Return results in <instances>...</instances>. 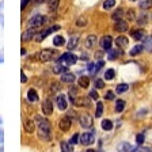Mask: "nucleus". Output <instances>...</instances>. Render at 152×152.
<instances>
[{
	"mask_svg": "<svg viewBox=\"0 0 152 152\" xmlns=\"http://www.w3.org/2000/svg\"><path fill=\"white\" fill-rule=\"evenodd\" d=\"M114 76H115V71L111 69V68L104 72V79H106V80H113Z\"/></svg>",
	"mask_w": 152,
	"mask_h": 152,
	"instance_id": "c9c22d12",
	"label": "nucleus"
},
{
	"mask_svg": "<svg viewBox=\"0 0 152 152\" xmlns=\"http://www.w3.org/2000/svg\"><path fill=\"white\" fill-rule=\"evenodd\" d=\"M23 129H25L27 133H33L35 129L34 121H33L31 118H25V120H23Z\"/></svg>",
	"mask_w": 152,
	"mask_h": 152,
	"instance_id": "ddd939ff",
	"label": "nucleus"
},
{
	"mask_svg": "<svg viewBox=\"0 0 152 152\" xmlns=\"http://www.w3.org/2000/svg\"><path fill=\"white\" fill-rule=\"evenodd\" d=\"M88 72L95 73V64H88Z\"/></svg>",
	"mask_w": 152,
	"mask_h": 152,
	"instance_id": "603ef678",
	"label": "nucleus"
},
{
	"mask_svg": "<svg viewBox=\"0 0 152 152\" xmlns=\"http://www.w3.org/2000/svg\"><path fill=\"white\" fill-rule=\"evenodd\" d=\"M27 101L28 102H33V103L38 101V92L35 91L34 88H30L27 91Z\"/></svg>",
	"mask_w": 152,
	"mask_h": 152,
	"instance_id": "4be33fe9",
	"label": "nucleus"
},
{
	"mask_svg": "<svg viewBox=\"0 0 152 152\" xmlns=\"http://www.w3.org/2000/svg\"><path fill=\"white\" fill-rule=\"evenodd\" d=\"M77 84H79V87H82V88H87L90 86L88 76H80L79 79H77Z\"/></svg>",
	"mask_w": 152,
	"mask_h": 152,
	"instance_id": "b1692460",
	"label": "nucleus"
},
{
	"mask_svg": "<svg viewBox=\"0 0 152 152\" xmlns=\"http://www.w3.org/2000/svg\"><path fill=\"white\" fill-rule=\"evenodd\" d=\"M139 6H140V8H142V10H148L152 7V0H140Z\"/></svg>",
	"mask_w": 152,
	"mask_h": 152,
	"instance_id": "473e14b6",
	"label": "nucleus"
},
{
	"mask_svg": "<svg viewBox=\"0 0 152 152\" xmlns=\"http://www.w3.org/2000/svg\"><path fill=\"white\" fill-rule=\"evenodd\" d=\"M94 141H95V137L92 132H84L80 136V142L83 145H91V144H94Z\"/></svg>",
	"mask_w": 152,
	"mask_h": 152,
	"instance_id": "423d86ee",
	"label": "nucleus"
},
{
	"mask_svg": "<svg viewBox=\"0 0 152 152\" xmlns=\"http://www.w3.org/2000/svg\"><path fill=\"white\" fill-rule=\"evenodd\" d=\"M56 103H57V107L60 109V110H66L68 107V101H66V96L64 94H60L56 98Z\"/></svg>",
	"mask_w": 152,
	"mask_h": 152,
	"instance_id": "9d476101",
	"label": "nucleus"
},
{
	"mask_svg": "<svg viewBox=\"0 0 152 152\" xmlns=\"http://www.w3.org/2000/svg\"><path fill=\"white\" fill-rule=\"evenodd\" d=\"M41 110L45 115H50V114L53 113V103H52L50 99H45V101L42 102Z\"/></svg>",
	"mask_w": 152,
	"mask_h": 152,
	"instance_id": "1a4fd4ad",
	"label": "nucleus"
},
{
	"mask_svg": "<svg viewBox=\"0 0 152 152\" xmlns=\"http://www.w3.org/2000/svg\"><path fill=\"white\" fill-rule=\"evenodd\" d=\"M128 28H129V26H128V22H125V20H117L115 22V25H114V30L117 33H124L126 31Z\"/></svg>",
	"mask_w": 152,
	"mask_h": 152,
	"instance_id": "4468645a",
	"label": "nucleus"
},
{
	"mask_svg": "<svg viewBox=\"0 0 152 152\" xmlns=\"http://www.w3.org/2000/svg\"><path fill=\"white\" fill-rule=\"evenodd\" d=\"M4 61V58H3V50L0 52V63H3Z\"/></svg>",
	"mask_w": 152,
	"mask_h": 152,
	"instance_id": "13d9d810",
	"label": "nucleus"
},
{
	"mask_svg": "<svg viewBox=\"0 0 152 152\" xmlns=\"http://www.w3.org/2000/svg\"><path fill=\"white\" fill-rule=\"evenodd\" d=\"M71 125H72V121H71L69 117H63L60 121H58V128L63 132H68L71 129Z\"/></svg>",
	"mask_w": 152,
	"mask_h": 152,
	"instance_id": "6e6552de",
	"label": "nucleus"
},
{
	"mask_svg": "<svg viewBox=\"0 0 152 152\" xmlns=\"http://www.w3.org/2000/svg\"><path fill=\"white\" fill-rule=\"evenodd\" d=\"M57 52L53 49H44V50L38 52L37 53V60L41 61V63H48V61H52L53 58H56Z\"/></svg>",
	"mask_w": 152,
	"mask_h": 152,
	"instance_id": "f03ea898",
	"label": "nucleus"
},
{
	"mask_svg": "<svg viewBox=\"0 0 152 152\" xmlns=\"http://www.w3.org/2000/svg\"><path fill=\"white\" fill-rule=\"evenodd\" d=\"M61 152H73V145L69 141L61 142Z\"/></svg>",
	"mask_w": 152,
	"mask_h": 152,
	"instance_id": "a878e982",
	"label": "nucleus"
},
{
	"mask_svg": "<svg viewBox=\"0 0 152 152\" xmlns=\"http://www.w3.org/2000/svg\"><path fill=\"white\" fill-rule=\"evenodd\" d=\"M133 152H152V148L144 147V145H139V147H134V151Z\"/></svg>",
	"mask_w": 152,
	"mask_h": 152,
	"instance_id": "58836bf2",
	"label": "nucleus"
},
{
	"mask_svg": "<svg viewBox=\"0 0 152 152\" xmlns=\"http://www.w3.org/2000/svg\"><path fill=\"white\" fill-rule=\"evenodd\" d=\"M128 19H129V20L134 19V10H129V11H128Z\"/></svg>",
	"mask_w": 152,
	"mask_h": 152,
	"instance_id": "09e8293b",
	"label": "nucleus"
},
{
	"mask_svg": "<svg viewBox=\"0 0 152 152\" xmlns=\"http://www.w3.org/2000/svg\"><path fill=\"white\" fill-rule=\"evenodd\" d=\"M37 35V31H35L34 27H28L25 33L22 34V41L23 42H27V41H31L33 38H35Z\"/></svg>",
	"mask_w": 152,
	"mask_h": 152,
	"instance_id": "9b49d317",
	"label": "nucleus"
},
{
	"mask_svg": "<svg viewBox=\"0 0 152 152\" xmlns=\"http://www.w3.org/2000/svg\"><path fill=\"white\" fill-rule=\"evenodd\" d=\"M117 151L118 152H133L134 151V147H133L132 144H129V142L124 141L117 145Z\"/></svg>",
	"mask_w": 152,
	"mask_h": 152,
	"instance_id": "2eb2a0df",
	"label": "nucleus"
},
{
	"mask_svg": "<svg viewBox=\"0 0 152 152\" xmlns=\"http://www.w3.org/2000/svg\"><path fill=\"white\" fill-rule=\"evenodd\" d=\"M20 82H22V83L27 82V77H26V75H25V72H23V71L20 72Z\"/></svg>",
	"mask_w": 152,
	"mask_h": 152,
	"instance_id": "864d4df0",
	"label": "nucleus"
},
{
	"mask_svg": "<svg viewBox=\"0 0 152 152\" xmlns=\"http://www.w3.org/2000/svg\"><path fill=\"white\" fill-rule=\"evenodd\" d=\"M128 88H129V86L126 83H121V84L117 86V88H115V92L117 94H124V92H126Z\"/></svg>",
	"mask_w": 152,
	"mask_h": 152,
	"instance_id": "7c9ffc66",
	"label": "nucleus"
},
{
	"mask_svg": "<svg viewBox=\"0 0 152 152\" xmlns=\"http://www.w3.org/2000/svg\"><path fill=\"white\" fill-rule=\"evenodd\" d=\"M53 44H54V46H63L65 44V39H64L63 35H54Z\"/></svg>",
	"mask_w": 152,
	"mask_h": 152,
	"instance_id": "c85d7f7f",
	"label": "nucleus"
},
{
	"mask_svg": "<svg viewBox=\"0 0 152 152\" xmlns=\"http://www.w3.org/2000/svg\"><path fill=\"white\" fill-rule=\"evenodd\" d=\"M30 1H31V0H22V3H20V10H25Z\"/></svg>",
	"mask_w": 152,
	"mask_h": 152,
	"instance_id": "8fccbe9b",
	"label": "nucleus"
},
{
	"mask_svg": "<svg viewBox=\"0 0 152 152\" xmlns=\"http://www.w3.org/2000/svg\"><path fill=\"white\" fill-rule=\"evenodd\" d=\"M107 57H109V60H115L118 56H121L122 54V50H121L120 48L118 49H110V50H107Z\"/></svg>",
	"mask_w": 152,
	"mask_h": 152,
	"instance_id": "412c9836",
	"label": "nucleus"
},
{
	"mask_svg": "<svg viewBox=\"0 0 152 152\" xmlns=\"http://www.w3.org/2000/svg\"><path fill=\"white\" fill-rule=\"evenodd\" d=\"M103 65H104V63H103L102 60H99L98 63L95 64V72H98V71H101V69H102V66H103Z\"/></svg>",
	"mask_w": 152,
	"mask_h": 152,
	"instance_id": "a18cd8bd",
	"label": "nucleus"
},
{
	"mask_svg": "<svg viewBox=\"0 0 152 152\" xmlns=\"http://www.w3.org/2000/svg\"><path fill=\"white\" fill-rule=\"evenodd\" d=\"M115 6V0H104L103 3V8L104 10H110Z\"/></svg>",
	"mask_w": 152,
	"mask_h": 152,
	"instance_id": "4c0bfd02",
	"label": "nucleus"
},
{
	"mask_svg": "<svg viewBox=\"0 0 152 152\" xmlns=\"http://www.w3.org/2000/svg\"><path fill=\"white\" fill-rule=\"evenodd\" d=\"M102 56H103V53H102V52H96V53H95V57H96V58H99V60L102 58Z\"/></svg>",
	"mask_w": 152,
	"mask_h": 152,
	"instance_id": "6e6d98bb",
	"label": "nucleus"
},
{
	"mask_svg": "<svg viewBox=\"0 0 152 152\" xmlns=\"http://www.w3.org/2000/svg\"><path fill=\"white\" fill-rule=\"evenodd\" d=\"M3 141H4V132L3 129H0V144H3Z\"/></svg>",
	"mask_w": 152,
	"mask_h": 152,
	"instance_id": "5fc2aeb1",
	"label": "nucleus"
},
{
	"mask_svg": "<svg viewBox=\"0 0 152 152\" xmlns=\"http://www.w3.org/2000/svg\"><path fill=\"white\" fill-rule=\"evenodd\" d=\"M130 34H132L133 39H136V41H141V39L145 38V33L142 31V30H133Z\"/></svg>",
	"mask_w": 152,
	"mask_h": 152,
	"instance_id": "5701e85b",
	"label": "nucleus"
},
{
	"mask_svg": "<svg viewBox=\"0 0 152 152\" xmlns=\"http://www.w3.org/2000/svg\"><path fill=\"white\" fill-rule=\"evenodd\" d=\"M44 0H35V3H42Z\"/></svg>",
	"mask_w": 152,
	"mask_h": 152,
	"instance_id": "052dcab7",
	"label": "nucleus"
},
{
	"mask_svg": "<svg viewBox=\"0 0 152 152\" xmlns=\"http://www.w3.org/2000/svg\"><path fill=\"white\" fill-rule=\"evenodd\" d=\"M57 30H60V26H52V27L45 28V30H42V31L37 33V35H35V41H37V42H42L45 38L48 37V35H50L52 33L57 31Z\"/></svg>",
	"mask_w": 152,
	"mask_h": 152,
	"instance_id": "20e7f679",
	"label": "nucleus"
},
{
	"mask_svg": "<svg viewBox=\"0 0 152 152\" xmlns=\"http://www.w3.org/2000/svg\"><path fill=\"white\" fill-rule=\"evenodd\" d=\"M3 10H4V1H0V26H4V16H3Z\"/></svg>",
	"mask_w": 152,
	"mask_h": 152,
	"instance_id": "ea45409f",
	"label": "nucleus"
},
{
	"mask_svg": "<svg viewBox=\"0 0 152 152\" xmlns=\"http://www.w3.org/2000/svg\"><path fill=\"white\" fill-rule=\"evenodd\" d=\"M87 25V19L83 18V16H80L77 20H76V26H79V27H83V26Z\"/></svg>",
	"mask_w": 152,
	"mask_h": 152,
	"instance_id": "a19ab883",
	"label": "nucleus"
},
{
	"mask_svg": "<svg viewBox=\"0 0 152 152\" xmlns=\"http://www.w3.org/2000/svg\"><path fill=\"white\" fill-rule=\"evenodd\" d=\"M128 44H129V39H128L125 35H118L117 38H115V45H117L118 48H126Z\"/></svg>",
	"mask_w": 152,
	"mask_h": 152,
	"instance_id": "a211bd4d",
	"label": "nucleus"
},
{
	"mask_svg": "<svg viewBox=\"0 0 152 152\" xmlns=\"http://www.w3.org/2000/svg\"><path fill=\"white\" fill-rule=\"evenodd\" d=\"M137 23H139V25H145L147 23V14H141V15L139 16V19H137Z\"/></svg>",
	"mask_w": 152,
	"mask_h": 152,
	"instance_id": "79ce46f5",
	"label": "nucleus"
},
{
	"mask_svg": "<svg viewBox=\"0 0 152 152\" xmlns=\"http://www.w3.org/2000/svg\"><path fill=\"white\" fill-rule=\"evenodd\" d=\"M136 140H137V144H142L144 140H145V136H144V134H137Z\"/></svg>",
	"mask_w": 152,
	"mask_h": 152,
	"instance_id": "de8ad7c7",
	"label": "nucleus"
},
{
	"mask_svg": "<svg viewBox=\"0 0 152 152\" xmlns=\"http://www.w3.org/2000/svg\"><path fill=\"white\" fill-rule=\"evenodd\" d=\"M75 106H90V99L87 96H82V98H75L72 101Z\"/></svg>",
	"mask_w": 152,
	"mask_h": 152,
	"instance_id": "6ab92c4d",
	"label": "nucleus"
},
{
	"mask_svg": "<svg viewBox=\"0 0 152 152\" xmlns=\"http://www.w3.org/2000/svg\"><path fill=\"white\" fill-rule=\"evenodd\" d=\"M52 90H53V91H57V90H58V84H57V83H53V84H52Z\"/></svg>",
	"mask_w": 152,
	"mask_h": 152,
	"instance_id": "4d7b16f0",
	"label": "nucleus"
},
{
	"mask_svg": "<svg viewBox=\"0 0 152 152\" xmlns=\"http://www.w3.org/2000/svg\"><path fill=\"white\" fill-rule=\"evenodd\" d=\"M144 50V45H136L134 48H132L130 49V52H129V54L132 57H134V56H139V54H141V52Z\"/></svg>",
	"mask_w": 152,
	"mask_h": 152,
	"instance_id": "393cba45",
	"label": "nucleus"
},
{
	"mask_svg": "<svg viewBox=\"0 0 152 152\" xmlns=\"http://www.w3.org/2000/svg\"><path fill=\"white\" fill-rule=\"evenodd\" d=\"M142 45H144V49H145L147 52H149V53H151V52H152V37H147Z\"/></svg>",
	"mask_w": 152,
	"mask_h": 152,
	"instance_id": "2f4dec72",
	"label": "nucleus"
},
{
	"mask_svg": "<svg viewBox=\"0 0 152 152\" xmlns=\"http://www.w3.org/2000/svg\"><path fill=\"white\" fill-rule=\"evenodd\" d=\"M79 122L83 128H86V129L92 126V120H91V117H90L88 114H83V115H80Z\"/></svg>",
	"mask_w": 152,
	"mask_h": 152,
	"instance_id": "f8f14e48",
	"label": "nucleus"
},
{
	"mask_svg": "<svg viewBox=\"0 0 152 152\" xmlns=\"http://www.w3.org/2000/svg\"><path fill=\"white\" fill-rule=\"evenodd\" d=\"M61 82L71 84V83L75 82V75H73L72 72H68V71H66V72L61 73Z\"/></svg>",
	"mask_w": 152,
	"mask_h": 152,
	"instance_id": "dca6fc26",
	"label": "nucleus"
},
{
	"mask_svg": "<svg viewBox=\"0 0 152 152\" xmlns=\"http://www.w3.org/2000/svg\"><path fill=\"white\" fill-rule=\"evenodd\" d=\"M90 98H91V99H95V101H96V99L99 98L98 94H96V91H94V90H92V91L90 92Z\"/></svg>",
	"mask_w": 152,
	"mask_h": 152,
	"instance_id": "3c124183",
	"label": "nucleus"
},
{
	"mask_svg": "<svg viewBox=\"0 0 152 152\" xmlns=\"http://www.w3.org/2000/svg\"><path fill=\"white\" fill-rule=\"evenodd\" d=\"M87 152H95V151H91V149H90V151H87Z\"/></svg>",
	"mask_w": 152,
	"mask_h": 152,
	"instance_id": "0e129e2a",
	"label": "nucleus"
},
{
	"mask_svg": "<svg viewBox=\"0 0 152 152\" xmlns=\"http://www.w3.org/2000/svg\"><path fill=\"white\" fill-rule=\"evenodd\" d=\"M111 44H113V38L110 35H104V37L101 38V41H99V45H101V48L103 50H110Z\"/></svg>",
	"mask_w": 152,
	"mask_h": 152,
	"instance_id": "0eeeda50",
	"label": "nucleus"
},
{
	"mask_svg": "<svg viewBox=\"0 0 152 152\" xmlns=\"http://www.w3.org/2000/svg\"><path fill=\"white\" fill-rule=\"evenodd\" d=\"M20 54H22V56H25V54H26V49H22V50H20Z\"/></svg>",
	"mask_w": 152,
	"mask_h": 152,
	"instance_id": "bf43d9fd",
	"label": "nucleus"
},
{
	"mask_svg": "<svg viewBox=\"0 0 152 152\" xmlns=\"http://www.w3.org/2000/svg\"><path fill=\"white\" fill-rule=\"evenodd\" d=\"M101 125H102V129H103V130H107V132L113 129V122H111V120H103Z\"/></svg>",
	"mask_w": 152,
	"mask_h": 152,
	"instance_id": "c756f323",
	"label": "nucleus"
},
{
	"mask_svg": "<svg viewBox=\"0 0 152 152\" xmlns=\"http://www.w3.org/2000/svg\"><path fill=\"white\" fill-rule=\"evenodd\" d=\"M35 122L38 126V137L42 141H50L52 139V126L46 118H42L41 115L35 117Z\"/></svg>",
	"mask_w": 152,
	"mask_h": 152,
	"instance_id": "f257e3e1",
	"label": "nucleus"
},
{
	"mask_svg": "<svg viewBox=\"0 0 152 152\" xmlns=\"http://www.w3.org/2000/svg\"><path fill=\"white\" fill-rule=\"evenodd\" d=\"M0 152H4V148H3V147H1V148H0Z\"/></svg>",
	"mask_w": 152,
	"mask_h": 152,
	"instance_id": "680f3d73",
	"label": "nucleus"
},
{
	"mask_svg": "<svg viewBox=\"0 0 152 152\" xmlns=\"http://www.w3.org/2000/svg\"><path fill=\"white\" fill-rule=\"evenodd\" d=\"M124 109H125V101H122V99L117 101V103H115V111L121 113V111H124Z\"/></svg>",
	"mask_w": 152,
	"mask_h": 152,
	"instance_id": "f704fd0d",
	"label": "nucleus"
},
{
	"mask_svg": "<svg viewBox=\"0 0 152 152\" xmlns=\"http://www.w3.org/2000/svg\"><path fill=\"white\" fill-rule=\"evenodd\" d=\"M77 44H79V35H72V37L69 38L68 44H66V48H68V50L71 52V50H73V49H76Z\"/></svg>",
	"mask_w": 152,
	"mask_h": 152,
	"instance_id": "f3484780",
	"label": "nucleus"
},
{
	"mask_svg": "<svg viewBox=\"0 0 152 152\" xmlns=\"http://www.w3.org/2000/svg\"><path fill=\"white\" fill-rule=\"evenodd\" d=\"M66 69H68V66H65V65H63V64H56V65L53 66V72L54 73H64V72H66Z\"/></svg>",
	"mask_w": 152,
	"mask_h": 152,
	"instance_id": "bb28decb",
	"label": "nucleus"
},
{
	"mask_svg": "<svg viewBox=\"0 0 152 152\" xmlns=\"http://www.w3.org/2000/svg\"><path fill=\"white\" fill-rule=\"evenodd\" d=\"M104 99H107V101H113L114 99V92L113 91H107L106 95H104Z\"/></svg>",
	"mask_w": 152,
	"mask_h": 152,
	"instance_id": "49530a36",
	"label": "nucleus"
},
{
	"mask_svg": "<svg viewBox=\"0 0 152 152\" xmlns=\"http://www.w3.org/2000/svg\"><path fill=\"white\" fill-rule=\"evenodd\" d=\"M76 61H77V57H76L75 54H72L71 52L63 53L60 57H58V63L63 64V65H65V66L73 65V64H76Z\"/></svg>",
	"mask_w": 152,
	"mask_h": 152,
	"instance_id": "7ed1b4c3",
	"label": "nucleus"
},
{
	"mask_svg": "<svg viewBox=\"0 0 152 152\" xmlns=\"http://www.w3.org/2000/svg\"><path fill=\"white\" fill-rule=\"evenodd\" d=\"M45 22H46V18H45L44 15H41V14H37V15H34L31 19H30V20H28L27 26H28V27L37 28V27H41Z\"/></svg>",
	"mask_w": 152,
	"mask_h": 152,
	"instance_id": "39448f33",
	"label": "nucleus"
},
{
	"mask_svg": "<svg viewBox=\"0 0 152 152\" xmlns=\"http://www.w3.org/2000/svg\"><path fill=\"white\" fill-rule=\"evenodd\" d=\"M1 122H3V120H1V117H0V124H1Z\"/></svg>",
	"mask_w": 152,
	"mask_h": 152,
	"instance_id": "e2e57ef3",
	"label": "nucleus"
},
{
	"mask_svg": "<svg viewBox=\"0 0 152 152\" xmlns=\"http://www.w3.org/2000/svg\"><path fill=\"white\" fill-rule=\"evenodd\" d=\"M79 139H80V136L76 133V134H73V136H72V139L69 140V142L72 144V145H75V144H77V142H79Z\"/></svg>",
	"mask_w": 152,
	"mask_h": 152,
	"instance_id": "c03bdc74",
	"label": "nucleus"
},
{
	"mask_svg": "<svg viewBox=\"0 0 152 152\" xmlns=\"http://www.w3.org/2000/svg\"><path fill=\"white\" fill-rule=\"evenodd\" d=\"M124 16V11L121 8H118V10H115V11H114L113 12V15H111V18L114 19V20H115V22H117V20H120L121 18H122Z\"/></svg>",
	"mask_w": 152,
	"mask_h": 152,
	"instance_id": "72a5a7b5",
	"label": "nucleus"
},
{
	"mask_svg": "<svg viewBox=\"0 0 152 152\" xmlns=\"http://www.w3.org/2000/svg\"><path fill=\"white\" fill-rule=\"evenodd\" d=\"M58 4H60V0H49L48 1V8H49V11H56L57 7H58Z\"/></svg>",
	"mask_w": 152,
	"mask_h": 152,
	"instance_id": "cd10ccee",
	"label": "nucleus"
},
{
	"mask_svg": "<svg viewBox=\"0 0 152 152\" xmlns=\"http://www.w3.org/2000/svg\"><path fill=\"white\" fill-rule=\"evenodd\" d=\"M95 87H96V88H99V90L103 88V87H104V82L102 79H96V80H95Z\"/></svg>",
	"mask_w": 152,
	"mask_h": 152,
	"instance_id": "37998d69",
	"label": "nucleus"
},
{
	"mask_svg": "<svg viewBox=\"0 0 152 152\" xmlns=\"http://www.w3.org/2000/svg\"><path fill=\"white\" fill-rule=\"evenodd\" d=\"M96 42H98L96 35H94V34L88 35V37H87V39H86V48H87V49H91V48L95 46V44H96Z\"/></svg>",
	"mask_w": 152,
	"mask_h": 152,
	"instance_id": "aec40b11",
	"label": "nucleus"
},
{
	"mask_svg": "<svg viewBox=\"0 0 152 152\" xmlns=\"http://www.w3.org/2000/svg\"><path fill=\"white\" fill-rule=\"evenodd\" d=\"M130 1H136V0H130Z\"/></svg>",
	"mask_w": 152,
	"mask_h": 152,
	"instance_id": "69168bd1",
	"label": "nucleus"
},
{
	"mask_svg": "<svg viewBox=\"0 0 152 152\" xmlns=\"http://www.w3.org/2000/svg\"><path fill=\"white\" fill-rule=\"evenodd\" d=\"M102 114H103V103H102V102H98V104H96V111H95V115H96V117H102Z\"/></svg>",
	"mask_w": 152,
	"mask_h": 152,
	"instance_id": "e433bc0d",
	"label": "nucleus"
}]
</instances>
